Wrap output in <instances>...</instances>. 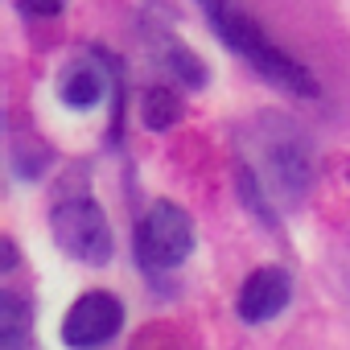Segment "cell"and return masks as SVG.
<instances>
[{
  "instance_id": "6da1fadb",
  "label": "cell",
  "mask_w": 350,
  "mask_h": 350,
  "mask_svg": "<svg viewBox=\"0 0 350 350\" xmlns=\"http://www.w3.org/2000/svg\"><path fill=\"white\" fill-rule=\"evenodd\" d=\"M276 206H301L313 186V144L280 111H260L239 128V157Z\"/></svg>"
},
{
  "instance_id": "7c38bea8",
  "label": "cell",
  "mask_w": 350,
  "mask_h": 350,
  "mask_svg": "<svg viewBox=\"0 0 350 350\" xmlns=\"http://www.w3.org/2000/svg\"><path fill=\"white\" fill-rule=\"evenodd\" d=\"M21 17H29V21H50V17H58L62 9H66V0H21Z\"/></svg>"
},
{
  "instance_id": "9c48e42d",
  "label": "cell",
  "mask_w": 350,
  "mask_h": 350,
  "mask_svg": "<svg viewBox=\"0 0 350 350\" xmlns=\"http://www.w3.org/2000/svg\"><path fill=\"white\" fill-rule=\"evenodd\" d=\"M182 95L173 91V87H161V83H152V87H144V95H140V120H144V128L148 132H165V128H173L182 120Z\"/></svg>"
},
{
  "instance_id": "8992f818",
  "label": "cell",
  "mask_w": 350,
  "mask_h": 350,
  "mask_svg": "<svg viewBox=\"0 0 350 350\" xmlns=\"http://www.w3.org/2000/svg\"><path fill=\"white\" fill-rule=\"evenodd\" d=\"M288 301H293V276L284 268H276V264H264V268H256L243 280L239 301H235V313L247 325H264V321L280 317L288 309Z\"/></svg>"
},
{
  "instance_id": "4fadbf2b",
  "label": "cell",
  "mask_w": 350,
  "mask_h": 350,
  "mask_svg": "<svg viewBox=\"0 0 350 350\" xmlns=\"http://www.w3.org/2000/svg\"><path fill=\"white\" fill-rule=\"evenodd\" d=\"M17 268V243H13V235H5L0 239V272H13Z\"/></svg>"
},
{
  "instance_id": "52a82bcc",
  "label": "cell",
  "mask_w": 350,
  "mask_h": 350,
  "mask_svg": "<svg viewBox=\"0 0 350 350\" xmlns=\"http://www.w3.org/2000/svg\"><path fill=\"white\" fill-rule=\"evenodd\" d=\"M107 87H111V66H107L103 54H79L58 75V99L66 107H75V111L99 107L103 95H107Z\"/></svg>"
},
{
  "instance_id": "5b68a950",
  "label": "cell",
  "mask_w": 350,
  "mask_h": 350,
  "mask_svg": "<svg viewBox=\"0 0 350 350\" xmlns=\"http://www.w3.org/2000/svg\"><path fill=\"white\" fill-rule=\"evenodd\" d=\"M124 325V305L111 293H83L62 321V342L70 350H87V346H103L120 334Z\"/></svg>"
},
{
  "instance_id": "ba28073f",
  "label": "cell",
  "mask_w": 350,
  "mask_h": 350,
  "mask_svg": "<svg viewBox=\"0 0 350 350\" xmlns=\"http://www.w3.org/2000/svg\"><path fill=\"white\" fill-rule=\"evenodd\" d=\"M33 334V305L29 297H21L17 288L0 293V346L5 350H21Z\"/></svg>"
},
{
  "instance_id": "3957f363",
  "label": "cell",
  "mask_w": 350,
  "mask_h": 350,
  "mask_svg": "<svg viewBox=\"0 0 350 350\" xmlns=\"http://www.w3.org/2000/svg\"><path fill=\"white\" fill-rule=\"evenodd\" d=\"M50 231H54V243L79 260V264H107L111 252H116V235H111V223L103 215V206L87 194H75L66 202L54 206V219H50Z\"/></svg>"
},
{
  "instance_id": "8fae6325",
  "label": "cell",
  "mask_w": 350,
  "mask_h": 350,
  "mask_svg": "<svg viewBox=\"0 0 350 350\" xmlns=\"http://www.w3.org/2000/svg\"><path fill=\"white\" fill-rule=\"evenodd\" d=\"M161 58H165V66H169V75L178 79V83H186L190 91H202L206 83H211V70H206V62L186 46V42H178V38H165L161 42Z\"/></svg>"
},
{
  "instance_id": "277c9868",
  "label": "cell",
  "mask_w": 350,
  "mask_h": 350,
  "mask_svg": "<svg viewBox=\"0 0 350 350\" xmlns=\"http://www.w3.org/2000/svg\"><path fill=\"white\" fill-rule=\"evenodd\" d=\"M194 252V219L178 202H152L136 223V260L144 272H169Z\"/></svg>"
},
{
  "instance_id": "30bf717a",
  "label": "cell",
  "mask_w": 350,
  "mask_h": 350,
  "mask_svg": "<svg viewBox=\"0 0 350 350\" xmlns=\"http://www.w3.org/2000/svg\"><path fill=\"white\" fill-rule=\"evenodd\" d=\"M9 165L17 173V182H42L46 169L54 165V148L46 140H38V136H13Z\"/></svg>"
},
{
  "instance_id": "7a4b0ae2",
  "label": "cell",
  "mask_w": 350,
  "mask_h": 350,
  "mask_svg": "<svg viewBox=\"0 0 350 350\" xmlns=\"http://www.w3.org/2000/svg\"><path fill=\"white\" fill-rule=\"evenodd\" d=\"M198 5H202L211 29L219 33V42H223L231 54H239L256 75H264L272 87H280V91H288V95H301V99H317V95H321L317 75H313L305 62H297L293 54H284L247 13L231 9L227 0H198Z\"/></svg>"
}]
</instances>
